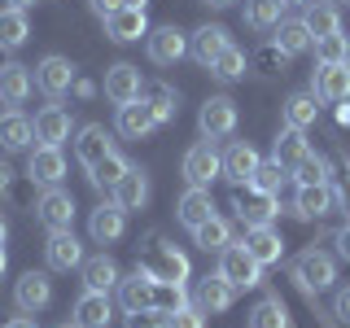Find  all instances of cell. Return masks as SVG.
<instances>
[{
    "instance_id": "obj_1",
    "label": "cell",
    "mask_w": 350,
    "mask_h": 328,
    "mask_svg": "<svg viewBox=\"0 0 350 328\" xmlns=\"http://www.w3.org/2000/svg\"><path fill=\"white\" fill-rule=\"evenodd\" d=\"M293 280H298L302 293H315V289H328V284L337 280V262L333 254H324V249H302L298 258H293Z\"/></svg>"
},
{
    "instance_id": "obj_2",
    "label": "cell",
    "mask_w": 350,
    "mask_h": 328,
    "mask_svg": "<svg viewBox=\"0 0 350 328\" xmlns=\"http://www.w3.org/2000/svg\"><path fill=\"white\" fill-rule=\"evenodd\" d=\"M224 175V153H215V140H197L184 153V180L189 189H211V184Z\"/></svg>"
},
{
    "instance_id": "obj_3",
    "label": "cell",
    "mask_w": 350,
    "mask_h": 328,
    "mask_svg": "<svg viewBox=\"0 0 350 328\" xmlns=\"http://www.w3.org/2000/svg\"><path fill=\"white\" fill-rule=\"evenodd\" d=\"M219 276L232 284V289H254V284H262V262H254L250 249L241 245V241H232V245L219 254Z\"/></svg>"
},
{
    "instance_id": "obj_4",
    "label": "cell",
    "mask_w": 350,
    "mask_h": 328,
    "mask_svg": "<svg viewBox=\"0 0 350 328\" xmlns=\"http://www.w3.org/2000/svg\"><path fill=\"white\" fill-rule=\"evenodd\" d=\"M232 210H237V219H241L245 228H262V223H271V219L280 215V206H276V197H271V193L254 189V184H245V189L237 184V193H232Z\"/></svg>"
},
{
    "instance_id": "obj_5",
    "label": "cell",
    "mask_w": 350,
    "mask_h": 328,
    "mask_svg": "<svg viewBox=\"0 0 350 328\" xmlns=\"http://www.w3.org/2000/svg\"><path fill=\"white\" fill-rule=\"evenodd\" d=\"M197 131L202 140H228L237 131V101L232 96H211L197 114Z\"/></svg>"
},
{
    "instance_id": "obj_6",
    "label": "cell",
    "mask_w": 350,
    "mask_h": 328,
    "mask_svg": "<svg viewBox=\"0 0 350 328\" xmlns=\"http://www.w3.org/2000/svg\"><path fill=\"white\" fill-rule=\"evenodd\" d=\"M36 215H40V223L49 228V232H57V228H70V223H75V197L53 184V189H44V193H40Z\"/></svg>"
},
{
    "instance_id": "obj_7",
    "label": "cell",
    "mask_w": 350,
    "mask_h": 328,
    "mask_svg": "<svg viewBox=\"0 0 350 328\" xmlns=\"http://www.w3.org/2000/svg\"><path fill=\"white\" fill-rule=\"evenodd\" d=\"M75 66H70V57H57V53H49L40 66H36V83H40V92L44 96H62V92H70L75 87Z\"/></svg>"
},
{
    "instance_id": "obj_8",
    "label": "cell",
    "mask_w": 350,
    "mask_h": 328,
    "mask_svg": "<svg viewBox=\"0 0 350 328\" xmlns=\"http://www.w3.org/2000/svg\"><path fill=\"white\" fill-rule=\"evenodd\" d=\"M44 258H49L53 271H75V267H83V245H79V236H75L70 228H57V232H49Z\"/></svg>"
},
{
    "instance_id": "obj_9",
    "label": "cell",
    "mask_w": 350,
    "mask_h": 328,
    "mask_svg": "<svg viewBox=\"0 0 350 328\" xmlns=\"http://www.w3.org/2000/svg\"><path fill=\"white\" fill-rule=\"evenodd\" d=\"M311 92L320 96L324 105L350 101V62L346 66H320V70L311 74Z\"/></svg>"
},
{
    "instance_id": "obj_10",
    "label": "cell",
    "mask_w": 350,
    "mask_h": 328,
    "mask_svg": "<svg viewBox=\"0 0 350 328\" xmlns=\"http://www.w3.org/2000/svg\"><path fill=\"white\" fill-rule=\"evenodd\" d=\"M337 206V193L333 184H298V197H293V215L302 219V223H311V219H324L328 210Z\"/></svg>"
},
{
    "instance_id": "obj_11",
    "label": "cell",
    "mask_w": 350,
    "mask_h": 328,
    "mask_svg": "<svg viewBox=\"0 0 350 328\" xmlns=\"http://www.w3.org/2000/svg\"><path fill=\"white\" fill-rule=\"evenodd\" d=\"M232 298H237V289L232 284H228L224 276H202L197 280V289H193V306L202 315H219V311H228V306H232Z\"/></svg>"
},
{
    "instance_id": "obj_12",
    "label": "cell",
    "mask_w": 350,
    "mask_h": 328,
    "mask_svg": "<svg viewBox=\"0 0 350 328\" xmlns=\"http://www.w3.org/2000/svg\"><path fill=\"white\" fill-rule=\"evenodd\" d=\"M153 271L145 267V262H140L136 271H131V276H123L118 280V302H123V311H149L153 306Z\"/></svg>"
},
{
    "instance_id": "obj_13",
    "label": "cell",
    "mask_w": 350,
    "mask_h": 328,
    "mask_svg": "<svg viewBox=\"0 0 350 328\" xmlns=\"http://www.w3.org/2000/svg\"><path fill=\"white\" fill-rule=\"evenodd\" d=\"M145 44H149V62L153 66H175L184 53H189V40H184V31H175V27H153L145 36Z\"/></svg>"
},
{
    "instance_id": "obj_14",
    "label": "cell",
    "mask_w": 350,
    "mask_h": 328,
    "mask_svg": "<svg viewBox=\"0 0 350 328\" xmlns=\"http://www.w3.org/2000/svg\"><path fill=\"white\" fill-rule=\"evenodd\" d=\"M40 184L31 180V175H18L14 167H5L0 162V197H5L14 210H36V202H40Z\"/></svg>"
},
{
    "instance_id": "obj_15",
    "label": "cell",
    "mask_w": 350,
    "mask_h": 328,
    "mask_svg": "<svg viewBox=\"0 0 350 328\" xmlns=\"http://www.w3.org/2000/svg\"><path fill=\"white\" fill-rule=\"evenodd\" d=\"M14 302H18V311H27V315L44 311V306L53 302V280L44 276V271H27V276L14 284Z\"/></svg>"
},
{
    "instance_id": "obj_16",
    "label": "cell",
    "mask_w": 350,
    "mask_h": 328,
    "mask_svg": "<svg viewBox=\"0 0 350 328\" xmlns=\"http://www.w3.org/2000/svg\"><path fill=\"white\" fill-rule=\"evenodd\" d=\"M145 267L153 271V280H171V284H184L189 280V258L180 254L175 245H153Z\"/></svg>"
},
{
    "instance_id": "obj_17",
    "label": "cell",
    "mask_w": 350,
    "mask_h": 328,
    "mask_svg": "<svg viewBox=\"0 0 350 328\" xmlns=\"http://www.w3.org/2000/svg\"><path fill=\"white\" fill-rule=\"evenodd\" d=\"M153 127H158V114H153L149 96H136V101L118 105V131H123L127 140H140V136H149Z\"/></svg>"
},
{
    "instance_id": "obj_18",
    "label": "cell",
    "mask_w": 350,
    "mask_h": 328,
    "mask_svg": "<svg viewBox=\"0 0 350 328\" xmlns=\"http://www.w3.org/2000/svg\"><path fill=\"white\" fill-rule=\"evenodd\" d=\"M27 175H31L36 184H44V189L62 184V175H66V158H62V149H57V145H40V149H31Z\"/></svg>"
},
{
    "instance_id": "obj_19",
    "label": "cell",
    "mask_w": 350,
    "mask_h": 328,
    "mask_svg": "<svg viewBox=\"0 0 350 328\" xmlns=\"http://www.w3.org/2000/svg\"><path fill=\"white\" fill-rule=\"evenodd\" d=\"M127 210L118 202H105V206H96L92 210V219H88V232H92V241L96 245H114L118 236H123V228H127V219H123Z\"/></svg>"
},
{
    "instance_id": "obj_20",
    "label": "cell",
    "mask_w": 350,
    "mask_h": 328,
    "mask_svg": "<svg viewBox=\"0 0 350 328\" xmlns=\"http://www.w3.org/2000/svg\"><path fill=\"white\" fill-rule=\"evenodd\" d=\"M140 87H145V83H140V70H136L131 62H118V66H109V70H105V96H109L114 105L136 101Z\"/></svg>"
},
{
    "instance_id": "obj_21",
    "label": "cell",
    "mask_w": 350,
    "mask_h": 328,
    "mask_svg": "<svg viewBox=\"0 0 350 328\" xmlns=\"http://www.w3.org/2000/svg\"><path fill=\"white\" fill-rule=\"evenodd\" d=\"M241 245L250 249V258L254 262H280V254H284V241H280V232L271 223H262V228H245V236H241Z\"/></svg>"
},
{
    "instance_id": "obj_22",
    "label": "cell",
    "mask_w": 350,
    "mask_h": 328,
    "mask_svg": "<svg viewBox=\"0 0 350 328\" xmlns=\"http://www.w3.org/2000/svg\"><path fill=\"white\" fill-rule=\"evenodd\" d=\"M109 320H114L109 293L83 289V293H79V302H75V324H79V328H109Z\"/></svg>"
},
{
    "instance_id": "obj_23",
    "label": "cell",
    "mask_w": 350,
    "mask_h": 328,
    "mask_svg": "<svg viewBox=\"0 0 350 328\" xmlns=\"http://www.w3.org/2000/svg\"><path fill=\"white\" fill-rule=\"evenodd\" d=\"M105 36L114 44H131L140 36H149V18L145 9H114V14L105 18Z\"/></svg>"
},
{
    "instance_id": "obj_24",
    "label": "cell",
    "mask_w": 350,
    "mask_h": 328,
    "mask_svg": "<svg viewBox=\"0 0 350 328\" xmlns=\"http://www.w3.org/2000/svg\"><path fill=\"white\" fill-rule=\"evenodd\" d=\"M258 149L254 145H245V140H232V145H228V153H224V175L232 184H250L254 180V171H258Z\"/></svg>"
},
{
    "instance_id": "obj_25",
    "label": "cell",
    "mask_w": 350,
    "mask_h": 328,
    "mask_svg": "<svg viewBox=\"0 0 350 328\" xmlns=\"http://www.w3.org/2000/svg\"><path fill=\"white\" fill-rule=\"evenodd\" d=\"M228 44H232V40H228V27H219V22H215V27H197V31H193L189 53H193L197 66H206V70H211V62L228 49Z\"/></svg>"
},
{
    "instance_id": "obj_26",
    "label": "cell",
    "mask_w": 350,
    "mask_h": 328,
    "mask_svg": "<svg viewBox=\"0 0 350 328\" xmlns=\"http://www.w3.org/2000/svg\"><path fill=\"white\" fill-rule=\"evenodd\" d=\"M31 87H36V74H31V66H18V62L0 66V101L22 105V101L31 96Z\"/></svg>"
},
{
    "instance_id": "obj_27",
    "label": "cell",
    "mask_w": 350,
    "mask_h": 328,
    "mask_svg": "<svg viewBox=\"0 0 350 328\" xmlns=\"http://www.w3.org/2000/svg\"><path fill=\"white\" fill-rule=\"evenodd\" d=\"M36 140L62 149V140H70V114H66L62 105H44L36 114Z\"/></svg>"
},
{
    "instance_id": "obj_28",
    "label": "cell",
    "mask_w": 350,
    "mask_h": 328,
    "mask_svg": "<svg viewBox=\"0 0 350 328\" xmlns=\"http://www.w3.org/2000/svg\"><path fill=\"white\" fill-rule=\"evenodd\" d=\"M211 215H215V197H211V189H189V193L180 197V206H175V219H180L189 232H193V228H202Z\"/></svg>"
},
{
    "instance_id": "obj_29",
    "label": "cell",
    "mask_w": 350,
    "mask_h": 328,
    "mask_svg": "<svg viewBox=\"0 0 350 328\" xmlns=\"http://www.w3.org/2000/svg\"><path fill=\"white\" fill-rule=\"evenodd\" d=\"M83 284L88 289H96V293H109V289H118V280H123V271H118V262L109 258V254H92V258H83Z\"/></svg>"
},
{
    "instance_id": "obj_30",
    "label": "cell",
    "mask_w": 350,
    "mask_h": 328,
    "mask_svg": "<svg viewBox=\"0 0 350 328\" xmlns=\"http://www.w3.org/2000/svg\"><path fill=\"white\" fill-rule=\"evenodd\" d=\"M114 202L123 206V210H140V206L149 202V175L140 167H127L123 180L114 184Z\"/></svg>"
},
{
    "instance_id": "obj_31",
    "label": "cell",
    "mask_w": 350,
    "mask_h": 328,
    "mask_svg": "<svg viewBox=\"0 0 350 328\" xmlns=\"http://www.w3.org/2000/svg\"><path fill=\"white\" fill-rule=\"evenodd\" d=\"M109 149H114V145H109V131H105L101 123L79 127V140H75V158H79L83 167H96V162H101Z\"/></svg>"
},
{
    "instance_id": "obj_32",
    "label": "cell",
    "mask_w": 350,
    "mask_h": 328,
    "mask_svg": "<svg viewBox=\"0 0 350 328\" xmlns=\"http://www.w3.org/2000/svg\"><path fill=\"white\" fill-rule=\"evenodd\" d=\"M31 136H36V123H31L22 109H5V114H0V145H5L9 153L27 149Z\"/></svg>"
},
{
    "instance_id": "obj_33",
    "label": "cell",
    "mask_w": 350,
    "mask_h": 328,
    "mask_svg": "<svg viewBox=\"0 0 350 328\" xmlns=\"http://www.w3.org/2000/svg\"><path fill=\"white\" fill-rule=\"evenodd\" d=\"M306 153H311V145H306V136H302L298 127H284L280 136H276V149H271V162H280V167L293 175V171H298V162L306 158Z\"/></svg>"
},
{
    "instance_id": "obj_34",
    "label": "cell",
    "mask_w": 350,
    "mask_h": 328,
    "mask_svg": "<svg viewBox=\"0 0 350 328\" xmlns=\"http://www.w3.org/2000/svg\"><path fill=\"white\" fill-rule=\"evenodd\" d=\"M31 36V27H27V9H14V5H5L0 9V49L5 53H14L22 49Z\"/></svg>"
},
{
    "instance_id": "obj_35",
    "label": "cell",
    "mask_w": 350,
    "mask_h": 328,
    "mask_svg": "<svg viewBox=\"0 0 350 328\" xmlns=\"http://www.w3.org/2000/svg\"><path fill=\"white\" fill-rule=\"evenodd\" d=\"M315 118H320V96H315V92H293L289 101H284V127L306 131Z\"/></svg>"
},
{
    "instance_id": "obj_36",
    "label": "cell",
    "mask_w": 350,
    "mask_h": 328,
    "mask_svg": "<svg viewBox=\"0 0 350 328\" xmlns=\"http://www.w3.org/2000/svg\"><path fill=\"white\" fill-rule=\"evenodd\" d=\"M193 241H197V249H206V254H224V249L232 245V228H228L219 215H211L202 228H193Z\"/></svg>"
},
{
    "instance_id": "obj_37",
    "label": "cell",
    "mask_w": 350,
    "mask_h": 328,
    "mask_svg": "<svg viewBox=\"0 0 350 328\" xmlns=\"http://www.w3.org/2000/svg\"><path fill=\"white\" fill-rule=\"evenodd\" d=\"M284 0H245V22L254 31H276L284 22Z\"/></svg>"
},
{
    "instance_id": "obj_38",
    "label": "cell",
    "mask_w": 350,
    "mask_h": 328,
    "mask_svg": "<svg viewBox=\"0 0 350 328\" xmlns=\"http://www.w3.org/2000/svg\"><path fill=\"white\" fill-rule=\"evenodd\" d=\"M271 40H276L280 49L289 53V57H298V53H306V49L315 44V36L306 31V22H302V18H284L280 27H276V36H271Z\"/></svg>"
},
{
    "instance_id": "obj_39",
    "label": "cell",
    "mask_w": 350,
    "mask_h": 328,
    "mask_svg": "<svg viewBox=\"0 0 350 328\" xmlns=\"http://www.w3.org/2000/svg\"><path fill=\"white\" fill-rule=\"evenodd\" d=\"M127 167H131V162L123 158V153L109 149L105 158L96 162V167H88V180H92V189H109V193H114V184L123 180V171H127Z\"/></svg>"
},
{
    "instance_id": "obj_40",
    "label": "cell",
    "mask_w": 350,
    "mask_h": 328,
    "mask_svg": "<svg viewBox=\"0 0 350 328\" xmlns=\"http://www.w3.org/2000/svg\"><path fill=\"white\" fill-rule=\"evenodd\" d=\"M306 31H311L315 40H324V36H337L342 31V14H337V5H306Z\"/></svg>"
},
{
    "instance_id": "obj_41",
    "label": "cell",
    "mask_w": 350,
    "mask_h": 328,
    "mask_svg": "<svg viewBox=\"0 0 350 328\" xmlns=\"http://www.w3.org/2000/svg\"><path fill=\"white\" fill-rule=\"evenodd\" d=\"M245 66H250V57L237 49V44H228V49L211 62V74H215V79H224V83H232V79H241V74H245Z\"/></svg>"
},
{
    "instance_id": "obj_42",
    "label": "cell",
    "mask_w": 350,
    "mask_h": 328,
    "mask_svg": "<svg viewBox=\"0 0 350 328\" xmlns=\"http://www.w3.org/2000/svg\"><path fill=\"white\" fill-rule=\"evenodd\" d=\"M250 328H289V311H284L280 298H262L254 311H250Z\"/></svg>"
},
{
    "instance_id": "obj_43",
    "label": "cell",
    "mask_w": 350,
    "mask_h": 328,
    "mask_svg": "<svg viewBox=\"0 0 350 328\" xmlns=\"http://www.w3.org/2000/svg\"><path fill=\"white\" fill-rule=\"evenodd\" d=\"M250 66H254L258 74H284V66H289V53H284L280 44L271 40V44H262V49L250 53Z\"/></svg>"
},
{
    "instance_id": "obj_44",
    "label": "cell",
    "mask_w": 350,
    "mask_h": 328,
    "mask_svg": "<svg viewBox=\"0 0 350 328\" xmlns=\"http://www.w3.org/2000/svg\"><path fill=\"white\" fill-rule=\"evenodd\" d=\"M189 306V293H184V284H171V280H158L153 284V311L162 315H175Z\"/></svg>"
},
{
    "instance_id": "obj_45",
    "label": "cell",
    "mask_w": 350,
    "mask_h": 328,
    "mask_svg": "<svg viewBox=\"0 0 350 328\" xmlns=\"http://www.w3.org/2000/svg\"><path fill=\"white\" fill-rule=\"evenodd\" d=\"M315 62H320V66H346L350 62V40L342 36V31L315 40Z\"/></svg>"
},
{
    "instance_id": "obj_46",
    "label": "cell",
    "mask_w": 350,
    "mask_h": 328,
    "mask_svg": "<svg viewBox=\"0 0 350 328\" xmlns=\"http://www.w3.org/2000/svg\"><path fill=\"white\" fill-rule=\"evenodd\" d=\"M328 175H333L328 158H320V153H306V158L298 162V171H293V180H298V184H328Z\"/></svg>"
},
{
    "instance_id": "obj_47",
    "label": "cell",
    "mask_w": 350,
    "mask_h": 328,
    "mask_svg": "<svg viewBox=\"0 0 350 328\" xmlns=\"http://www.w3.org/2000/svg\"><path fill=\"white\" fill-rule=\"evenodd\" d=\"M284 175H289V171H284L280 162H258V171H254V180H250V184L276 197V193H280V184H284Z\"/></svg>"
},
{
    "instance_id": "obj_48",
    "label": "cell",
    "mask_w": 350,
    "mask_h": 328,
    "mask_svg": "<svg viewBox=\"0 0 350 328\" xmlns=\"http://www.w3.org/2000/svg\"><path fill=\"white\" fill-rule=\"evenodd\" d=\"M149 105H153V114H158V123H171V118H175V109H180V105H175V92H171L167 83H162V87H153Z\"/></svg>"
},
{
    "instance_id": "obj_49",
    "label": "cell",
    "mask_w": 350,
    "mask_h": 328,
    "mask_svg": "<svg viewBox=\"0 0 350 328\" xmlns=\"http://www.w3.org/2000/svg\"><path fill=\"white\" fill-rule=\"evenodd\" d=\"M123 324H127V328H167V315L149 306V311H127Z\"/></svg>"
},
{
    "instance_id": "obj_50",
    "label": "cell",
    "mask_w": 350,
    "mask_h": 328,
    "mask_svg": "<svg viewBox=\"0 0 350 328\" xmlns=\"http://www.w3.org/2000/svg\"><path fill=\"white\" fill-rule=\"evenodd\" d=\"M167 328H206V315L197 306H184V311L167 315Z\"/></svg>"
},
{
    "instance_id": "obj_51",
    "label": "cell",
    "mask_w": 350,
    "mask_h": 328,
    "mask_svg": "<svg viewBox=\"0 0 350 328\" xmlns=\"http://www.w3.org/2000/svg\"><path fill=\"white\" fill-rule=\"evenodd\" d=\"M333 315H337V320H346V324H350V284H342V289L333 293Z\"/></svg>"
},
{
    "instance_id": "obj_52",
    "label": "cell",
    "mask_w": 350,
    "mask_h": 328,
    "mask_svg": "<svg viewBox=\"0 0 350 328\" xmlns=\"http://www.w3.org/2000/svg\"><path fill=\"white\" fill-rule=\"evenodd\" d=\"M333 193H337V206H342V210L350 215V162H346V175H342V184H337Z\"/></svg>"
},
{
    "instance_id": "obj_53",
    "label": "cell",
    "mask_w": 350,
    "mask_h": 328,
    "mask_svg": "<svg viewBox=\"0 0 350 328\" xmlns=\"http://www.w3.org/2000/svg\"><path fill=\"white\" fill-rule=\"evenodd\" d=\"M88 5H92V14H96V18H109L114 9H123V0H88Z\"/></svg>"
},
{
    "instance_id": "obj_54",
    "label": "cell",
    "mask_w": 350,
    "mask_h": 328,
    "mask_svg": "<svg viewBox=\"0 0 350 328\" xmlns=\"http://www.w3.org/2000/svg\"><path fill=\"white\" fill-rule=\"evenodd\" d=\"M333 241H337V254L350 262V223H346V228H337V236H333Z\"/></svg>"
},
{
    "instance_id": "obj_55",
    "label": "cell",
    "mask_w": 350,
    "mask_h": 328,
    "mask_svg": "<svg viewBox=\"0 0 350 328\" xmlns=\"http://www.w3.org/2000/svg\"><path fill=\"white\" fill-rule=\"evenodd\" d=\"M5 328H36V320H27V315H14V320H9Z\"/></svg>"
},
{
    "instance_id": "obj_56",
    "label": "cell",
    "mask_w": 350,
    "mask_h": 328,
    "mask_svg": "<svg viewBox=\"0 0 350 328\" xmlns=\"http://www.w3.org/2000/svg\"><path fill=\"white\" fill-rule=\"evenodd\" d=\"M337 123H342V127H350V105H346V101L337 105Z\"/></svg>"
},
{
    "instance_id": "obj_57",
    "label": "cell",
    "mask_w": 350,
    "mask_h": 328,
    "mask_svg": "<svg viewBox=\"0 0 350 328\" xmlns=\"http://www.w3.org/2000/svg\"><path fill=\"white\" fill-rule=\"evenodd\" d=\"M14 9H31V5H40V0H9Z\"/></svg>"
},
{
    "instance_id": "obj_58",
    "label": "cell",
    "mask_w": 350,
    "mask_h": 328,
    "mask_svg": "<svg viewBox=\"0 0 350 328\" xmlns=\"http://www.w3.org/2000/svg\"><path fill=\"white\" fill-rule=\"evenodd\" d=\"M149 0H123V9H145Z\"/></svg>"
},
{
    "instance_id": "obj_59",
    "label": "cell",
    "mask_w": 350,
    "mask_h": 328,
    "mask_svg": "<svg viewBox=\"0 0 350 328\" xmlns=\"http://www.w3.org/2000/svg\"><path fill=\"white\" fill-rule=\"evenodd\" d=\"M5 236H9V223H5V215H0V245H5Z\"/></svg>"
},
{
    "instance_id": "obj_60",
    "label": "cell",
    "mask_w": 350,
    "mask_h": 328,
    "mask_svg": "<svg viewBox=\"0 0 350 328\" xmlns=\"http://www.w3.org/2000/svg\"><path fill=\"white\" fill-rule=\"evenodd\" d=\"M5 267H9V254H5V245H0V276H5Z\"/></svg>"
},
{
    "instance_id": "obj_61",
    "label": "cell",
    "mask_w": 350,
    "mask_h": 328,
    "mask_svg": "<svg viewBox=\"0 0 350 328\" xmlns=\"http://www.w3.org/2000/svg\"><path fill=\"white\" fill-rule=\"evenodd\" d=\"M206 5H215V9H228V5H232V0H206Z\"/></svg>"
},
{
    "instance_id": "obj_62",
    "label": "cell",
    "mask_w": 350,
    "mask_h": 328,
    "mask_svg": "<svg viewBox=\"0 0 350 328\" xmlns=\"http://www.w3.org/2000/svg\"><path fill=\"white\" fill-rule=\"evenodd\" d=\"M284 5H306V0H284Z\"/></svg>"
},
{
    "instance_id": "obj_63",
    "label": "cell",
    "mask_w": 350,
    "mask_h": 328,
    "mask_svg": "<svg viewBox=\"0 0 350 328\" xmlns=\"http://www.w3.org/2000/svg\"><path fill=\"white\" fill-rule=\"evenodd\" d=\"M62 328H79V324H62Z\"/></svg>"
}]
</instances>
